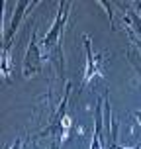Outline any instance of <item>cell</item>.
<instances>
[{
    "mask_svg": "<svg viewBox=\"0 0 141 149\" xmlns=\"http://www.w3.org/2000/svg\"><path fill=\"white\" fill-rule=\"evenodd\" d=\"M35 149H41V147H35Z\"/></svg>",
    "mask_w": 141,
    "mask_h": 149,
    "instance_id": "obj_9",
    "label": "cell"
},
{
    "mask_svg": "<svg viewBox=\"0 0 141 149\" xmlns=\"http://www.w3.org/2000/svg\"><path fill=\"white\" fill-rule=\"evenodd\" d=\"M114 149H141V145L137 143V145H133V147H119V145H116V143H114Z\"/></svg>",
    "mask_w": 141,
    "mask_h": 149,
    "instance_id": "obj_6",
    "label": "cell"
},
{
    "mask_svg": "<svg viewBox=\"0 0 141 149\" xmlns=\"http://www.w3.org/2000/svg\"><path fill=\"white\" fill-rule=\"evenodd\" d=\"M35 43H37V36L33 33V36H31V43H30V47H28V53H26V61H24V65H26L24 74H26V77H30V74H33L35 71H39V65H41V61H43V57H45V53L39 51Z\"/></svg>",
    "mask_w": 141,
    "mask_h": 149,
    "instance_id": "obj_2",
    "label": "cell"
},
{
    "mask_svg": "<svg viewBox=\"0 0 141 149\" xmlns=\"http://www.w3.org/2000/svg\"><path fill=\"white\" fill-rule=\"evenodd\" d=\"M84 47H86V71H84V82H90V79L96 73H102V55H94L90 47L88 36H84Z\"/></svg>",
    "mask_w": 141,
    "mask_h": 149,
    "instance_id": "obj_3",
    "label": "cell"
},
{
    "mask_svg": "<svg viewBox=\"0 0 141 149\" xmlns=\"http://www.w3.org/2000/svg\"><path fill=\"white\" fill-rule=\"evenodd\" d=\"M71 10V4L69 2H63L59 6V12H57V18L53 22L51 30L47 31V36L43 37V53L47 57V51H59L61 47V36H63V28L67 24V14Z\"/></svg>",
    "mask_w": 141,
    "mask_h": 149,
    "instance_id": "obj_1",
    "label": "cell"
},
{
    "mask_svg": "<svg viewBox=\"0 0 141 149\" xmlns=\"http://www.w3.org/2000/svg\"><path fill=\"white\" fill-rule=\"evenodd\" d=\"M12 149H22V139H16L14 145H12Z\"/></svg>",
    "mask_w": 141,
    "mask_h": 149,
    "instance_id": "obj_7",
    "label": "cell"
},
{
    "mask_svg": "<svg viewBox=\"0 0 141 149\" xmlns=\"http://www.w3.org/2000/svg\"><path fill=\"white\" fill-rule=\"evenodd\" d=\"M124 22L126 24H133L135 30L139 31V37H141V18H139V14H135L133 10H127V16L124 18Z\"/></svg>",
    "mask_w": 141,
    "mask_h": 149,
    "instance_id": "obj_5",
    "label": "cell"
},
{
    "mask_svg": "<svg viewBox=\"0 0 141 149\" xmlns=\"http://www.w3.org/2000/svg\"><path fill=\"white\" fill-rule=\"evenodd\" d=\"M137 118H139V120H141V112H139V114H137Z\"/></svg>",
    "mask_w": 141,
    "mask_h": 149,
    "instance_id": "obj_8",
    "label": "cell"
},
{
    "mask_svg": "<svg viewBox=\"0 0 141 149\" xmlns=\"http://www.w3.org/2000/svg\"><path fill=\"white\" fill-rule=\"evenodd\" d=\"M94 118H96V127H94V135H92V143L90 149H102V100L96 104V112H94Z\"/></svg>",
    "mask_w": 141,
    "mask_h": 149,
    "instance_id": "obj_4",
    "label": "cell"
}]
</instances>
